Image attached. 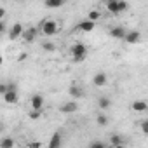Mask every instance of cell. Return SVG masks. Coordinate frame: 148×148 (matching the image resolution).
I'll return each instance as SVG.
<instances>
[{
	"instance_id": "obj_1",
	"label": "cell",
	"mask_w": 148,
	"mask_h": 148,
	"mask_svg": "<svg viewBox=\"0 0 148 148\" xmlns=\"http://www.w3.org/2000/svg\"><path fill=\"white\" fill-rule=\"evenodd\" d=\"M40 30H42V33L45 35V37H52V35H56L58 33V23L56 21H52V19H44L42 23H40Z\"/></svg>"
},
{
	"instance_id": "obj_2",
	"label": "cell",
	"mask_w": 148,
	"mask_h": 148,
	"mask_svg": "<svg viewBox=\"0 0 148 148\" xmlns=\"http://www.w3.org/2000/svg\"><path fill=\"white\" fill-rule=\"evenodd\" d=\"M70 51H71V56L75 61H82L87 58V47L84 44H73Z\"/></svg>"
},
{
	"instance_id": "obj_3",
	"label": "cell",
	"mask_w": 148,
	"mask_h": 148,
	"mask_svg": "<svg viewBox=\"0 0 148 148\" xmlns=\"http://www.w3.org/2000/svg\"><path fill=\"white\" fill-rule=\"evenodd\" d=\"M77 108H79V106H77V103L71 99V101H66V103H63V105H61V108H59V112H61V113H66V115H70V113H75V112H77Z\"/></svg>"
},
{
	"instance_id": "obj_4",
	"label": "cell",
	"mask_w": 148,
	"mask_h": 148,
	"mask_svg": "<svg viewBox=\"0 0 148 148\" xmlns=\"http://www.w3.org/2000/svg\"><path fill=\"white\" fill-rule=\"evenodd\" d=\"M23 33H25L23 25H21V23H16V25L9 30V38H11V40H16V38H19Z\"/></svg>"
},
{
	"instance_id": "obj_5",
	"label": "cell",
	"mask_w": 148,
	"mask_h": 148,
	"mask_svg": "<svg viewBox=\"0 0 148 148\" xmlns=\"http://www.w3.org/2000/svg\"><path fill=\"white\" fill-rule=\"evenodd\" d=\"M68 94H70V98H73V99H79V98H84V96H86L84 89H82V87H79L77 84L70 86V89H68Z\"/></svg>"
},
{
	"instance_id": "obj_6",
	"label": "cell",
	"mask_w": 148,
	"mask_h": 148,
	"mask_svg": "<svg viewBox=\"0 0 148 148\" xmlns=\"http://www.w3.org/2000/svg\"><path fill=\"white\" fill-rule=\"evenodd\" d=\"M30 103H32V110L42 112V106H44V98H42V94H33Z\"/></svg>"
},
{
	"instance_id": "obj_7",
	"label": "cell",
	"mask_w": 148,
	"mask_h": 148,
	"mask_svg": "<svg viewBox=\"0 0 148 148\" xmlns=\"http://www.w3.org/2000/svg\"><path fill=\"white\" fill-rule=\"evenodd\" d=\"M124 40H125L127 44H138V42L141 40V33L136 32V30H131V32H127V35H125Z\"/></svg>"
},
{
	"instance_id": "obj_8",
	"label": "cell",
	"mask_w": 148,
	"mask_h": 148,
	"mask_svg": "<svg viewBox=\"0 0 148 148\" xmlns=\"http://www.w3.org/2000/svg\"><path fill=\"white\" fill-rule=\"evenodd\" d=\"M37 33H38V32H37V28H33V26H32V28H26V30H25V33H23L25 42H28V44H30V42H33V40L37 38Z\"/></svg>"
},
{
	"instance_id": "obj_9",
	"label": "cell",
	"mask_w": 148,
	"mask_h": 148,
	"mask_svg": "<svg viewBox=\"0 0 148 148\" xmlns=\"http://www.w3.org/2000/svg\"><path fill=\"white\" fill-rule=\"evenodd\" d=\"M106 82H108V77L105 75V73H96L94 75V79H92V84L94 86H98V87H103V86H106Z\"/></svg>"
},
{
	"instance_id": "obj_10",
	"label": "cell",
	"mask_w": 148,
	"mask_h": 148,
	"mask_svg": "<svg viewBox=\"0 0 148 148\" xmlns=\"http://www.w3.org/2000/svg\"><path fill=\"white\" fill-rule=\"evenodd\" d=\"M125 35H127V32L122 26H115L110 30V37H113V38H125Z\"/></svg>"
},
{
	"instance_id": "obj_11",
	"label": "cell",
	"mask_w": 148,
	"mask_h": 148,
	"mask_svg": "<svg viewBox=\"0 0 148 148\" xmlns=\"http://www.w3.org/2000/svg\"><path fill=\"white\" fill-rule=\"evenodd\" d=\"M2 98H4V101H5V103L14 105V103H18V91H7Z\"/></svg>"
},
{
	"instance_id": "obj_12",
	"label": "cell",
	"mask_w": 148,
	"mask_h": 148,
	"mask_svg": "<svg viewBox=\"0 0 148 148\" xmlns=\"http://www.w3.org/2000/svg\"><path fill=\"white\" fill-rule=\"evenodd\" d=\"M131 108H132V112H138V113H141V112H146V110H148V105H146L145 101H139V99H136V101L131 105Z\"/></svg>"
},
{
	"instance_id": "obj_13",
	"label": "cell",
	"mask_w": 148,
	"mask_h": 148,
	"mask_svg": "<svg viewBox=\"0 0 148 148\" xmlns=\"http://www.w3.org/2000/svg\"><path fill=\"white\" fill-rule=\"evenodd\" d=\"M61 146V134L59 132H54L49 139V146L47 148H59Z\"/></svg>"
},
{
	"instance_id": "obj_14",
	"label": "cell",
	"mask_w": 148,
	"mask_h": 148,
	"mask_svg": "<svg viewBox=\"0 0 148 148\" xmlns=\"http://www.w3.org/2000/svg\"><path fill=\"white\" fill-rule=\"evenodd\" d=\"M77 28H79V30H82V32H92V30H94V23H92V21H89V19H86V21L79 23V25H77Z\"/></svg>"
},
{
	"instance_id": "obj_15",
	"label": "cell",
	"mask_w": 148,
	"mask_h": 148,
	"mask_svg": "<svg viewBox=\"0 0 148 148\" xmlns=\"http://www.w3.org/2000/svg\"><path fill=\"white\" fill-rule=\"evenodd\" d=\"M106 9L112 14H120L119 12V0H110V2H106Z\"/></svg>"
},
{
	"instance_id": "obj_16",
	"label": "cell",
	"mask_w": 148,
	"mask_h": 148,
	"mask_svg": "<svg viewBox=\"0 0 148 148\" xmlns=\"http://www.w3.org/2000/svg\"><path fill=\"white\" fill-rule=\"evenodd\" d=\"M98 106H99L101 110H106V108H110V106H112V101H110L108 98L101 96V98H98Z\"/></svg>"
},
{
	"instance_id": "obj_17",
	"label": "cell",
	"mask_w": 148,
	"mask_h": 148,
	"mask_svg": "<svg viewBox=\"0 0 148 148\" xmlns=\"http://www.w3.org/2000/svg\"><path fill=\"white\" fill-rule=\"evenodd\" d=\"M110 143H112V146H120V145H124V138L120 134H112L110 136Z\"/></svg>"
},
{
	"instance_id": "obj_18",
	"label": "cell",
	"mask_w": 148,
	"mask_h": 148,
	"mask_svg": "<svg viewBox=\"0 0 148 148\" xmlns=\"http://www.w3.org/2000/svg\"><path fill=\"white\" fill-rule=\"evenodd\" d=\"M63 4H64L63 0H45V7H49V9H58Z\"/></svg>"
},
{
	"instance_id": "obj_19",
	"label": "cell",
	"mask_w": 148,
	"mask_h": 148,
	"mask_svg": "<svg viewBox=\"0 0 148 148\" xmlns=\"http://www.w3.org/2000/svg\"><path fill=\"white\" fill-rule=\"evenodd\" d=\"M0 148H14V139L12 138H4L0 141Z\"/></svg>"
},
{
	"instance_id": "obj_20",
	"label": "cell",
	"mask_w": 148,
	"mask_h": 148,
	"mask_svg": "<svg viewBox=\"0 0 148 148\" xmlns=\"http://www.w3.org/2000/svg\"><path fill=\"white\" fill-rule=\"evenodd\" d=\"M42 49L47 51V52H54L56 51V45L52 42H42Z\"/></svg>"
},
{
	"instance_id": "obj_21",
	"label": "cell",
	"mask_w": 148,
	"mask_h": 148,
	"mask_svg": "<svg viewBox=\"0 0 148 148\" xmlns=\"http://www.w3.org/2000/svg\"><path fill=\"white\" fill-rule=\"evenodd\" d=\"M96 122H98V125H106L108 124V119H106V115H103V113H99L98 117H96Z\"/></svg>"
},
{
	"instance_id": "obj_22",
	"label": "cell",
	"mask_w": 148,
	"mask_h": 148,
	"mask_svg": "<svg viewBox=\"0 0 148 148\" xmlns=\"http://www.w3.org/2000/svg\"><path fill=\"white\" fill-rule=\"evenodd\" d=\"M99 18H101L99 11H91V12H89V16H87V19H89V21H92V23H94L96 19H99Z\"/></svg>"
},
{
	"instance_id": "obj_23",
	"label": "cell",
	"mask_w": 148,
	"mask_h": 148,
	"mask_svg": "<svg viewBox=\"0 0 148 148\" xmlns=\"http://www.w3.org/2000/svg\"><path fill=\"white\" fill-rule=\"evenodd\" d=\"M89 148H106V145L101 143V141H92V143L89 145Z\"/></svg>"
},
{
	"instance_id": "obj_24",
	"label": "cell",
	"mask_w": 148,
	"mask_h": 148,
	"mask_svg": "<svg viewBox=\"0 0 148 148\" xmlns=\"http://www.w3.org/2000/svg\"><path fill=\"white\" fill-rule=\"evenodd\" d=\"M40 115H42V112H38V110H32V112H30V119H32V120H37Z\"/></svg>"
},
{
	"instance_id": "obj_25",
	"label": "cell",
	"mask_w": 148,
	"mask_h": 148,
	"mask_svg": "<svg viewBox=\"0 0 148 148\" xmlns=\"http://www.w3.org/2000/svg\"><path fill=\"white\" fill-rule=\"evenodd\" d=\"M129 9V4L127 2H119V12H124Z\"/></svg>"
},
{
	"instance_id": "obj_26",
	"label": "cell",
	"mask_w": 148,
	"mask_h": 148,
	"mask_svg": "<svg viewBox=\"0 0 148 148\" xmlns=\"http://www.w3.org/2000/svg\"><path fill=\"white\" fill-rule=\"evenodd\" d=\"M141 131H143V132H145V134H148V119H146V120H143V122H141Z\"/></svg>"
},
{
	"instance_id": "obj_27",
	"label": "cell",
	"mask_w": 148,
	"mask_h": 148,
	"mask_svg": "<svg viewBox=\"0 0 148 148\" xmlns=\"http://www.w3.org/2000/svg\"><path fill=\"white\" fill-rule=\"evenodd\" d=\"M28 148H40V143H38V141H33V143L28 145Z\"/></svg>"
},
{
	"instance_id": "obj_28",
	"label": "cell",
	"mask_w": 148,
	"mask_h": 148,
	"mask_svg": "<svg viewBox=\"0 0 148 148\" xmlns=\"http://www.w3.org/2000/svg\"><path fill=\"white\" fill-rule=\"evenodd\" d=\"M4 16H5V9L0 7V19H4Z\"/></svg>"
},
{
	"instance_id": "obj_29",
	"label": "cell",
	"mask_w": 148,
	"mask_h": 148,
	"mask_svg": "<svg viewBox=\"0 0 148 148\" xmlns=\"http://www.w3.org/2000/svg\"><path fill=\"white\" fill-rule=\"evenodd\" d=\"M7 28H5V23L4 21H0V32H5Z\"/></svg>"
},
{
	"instance_id": "obj_30",
	"label": "cell",
	"mask_w": 148,
	"mask_h": 148,
	"mask_svg": "<svg viewBox=\"0 0 148 148\" xmlns=\"http://www.w3.org/2000/svg\"><path fill=\"white\" fill-rule=\"evenodd\" d=\"M18 59H19V61H23V59H26V52H21V54H19V58H18Z\"/></svg>"
}]
</instances>
